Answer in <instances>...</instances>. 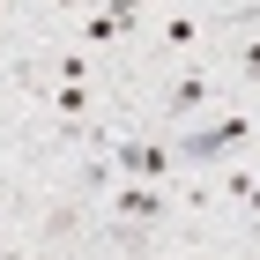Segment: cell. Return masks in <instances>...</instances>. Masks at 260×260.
Instances as JSON below:
<instances>
[{
    "instance_id": "obj_1",
    "label": "cell",
    "mask_w": 260,
    "mask_h": 260,
    "mask_svg": "<svg viewBox=\"0 0 260 260\" xmlns=\"http://www.w3.org/2000/svg\"><path fill=\"white\" fill-rule=\"evenodd\" d=\"M253 134H260V119H253V112H223V119L179 126L171 156H179V164H231V156H245V149H253Z\"/></svg>"
},
{
    "instance_id": "obj_2",
    "label": "cell",
    "mask_w": 260,
    "mask_h": 260,
    "mask_svg": "<svg viewBox=\"0 0 260 260\" xmlns=\"http://www.w3.org/2000/svg\"><path fill=\"white\" fill-rule=\"evenodd\" d=\"M141 30V0H97L89 15H82V52H112Z\"/></svg>"
},
{
    "instance_id": "obj_3",
    "label": "cell",
    "mask_w": 260,
    "mask_h": 260,
    "mask_svg": "<svg viewBox=\"0 0 260 260\" xmlns=\"http://www.w3.org/2000/svg\"><path fill=\"white\" fill-rule=\"evenodd\" d=\"M112 216L119 223H134V231H149V223H164L171 216V193H164V186H149V179H112Z\"/></svg>"
},
{
    "instance_id": "obj_4",
    "label": "cell",
    "mask_w": 260,
    "mask_h": 260,
    "mask_svg": "<svg viewBox=\"0 0 260 260\" xmlns=\"http://www.w3.org/2000/svg\"><path fill=\"white\" fill-rule=\"evenodd\" d=\"M216 89H223V82L216 75H208V67H186V75L179 82H171V89H164V119H193V112H201V104H208V97H216Z\"/></svg>"
},
{
    "instance_id": "obj_5",
    "label": "cell",
    "mask_w": 260,
    "mask_h": 260,
    "mask_svg": "<svg viewBox=\"0 0 260 260\" xmlns=\"http://www.w3.org/2000/svg\"><path fill=\"white\" fill-rule=\"evenodd\" d=\"M89 104H97V82H60L52 89V112L60 119H89Z\"/></svg>"
},
{
    "instance_id": "obj_6",
    "label": "cell",
    "mask_w": 260,
    "mask_h": 260,
    "mask_svg": "<svg viewBox=\"0 0 260 260\" xmlns=\"http://www.w3.org/2000/svg\"><path fill=\"white\" fill-rule=\"evenodd\" d=\"M156 45H164V52H193V45H201V15H171L156 30Z\"/></svg>"
},
{
    "instance_id": "obj_7",
    "label": "cell",
    "mask_w": 260,
    "mask_h": 260,
    "mask_svg": "<svg viewBox=\"0 0 260 260\" xmlns=\"http://www.w3.org/2000/svg\"><path fill=\"white\" fill-rule=\"evenodd\" d=\"M231 67H238V82H260V30H238V45H231Z\"/></svg>"
},
{
    "instance_id": "obj_8",
    "label": "cell",
    "mask_w": 260,
    "mask_h": 260,
    "mask_svg": "<svg viewBox=\"0 0 260 260\" xmlns=\"http://www.w3.org/2000/svg\"><path fill=\"white\" fill-rule=\"evenodd\" d=\"M171 164H179V156H171V141H141V164H134V179H149V186H156L164 171H171Z\"/></svg>"
},
{
    "instance_id": "obj_9",
    "label": "cell",
    "mask_w": 260,
    "mask_h": 260,
    "mask_svg": "<svg viewBox=\"0 0 260 260\" xmlns=\"http://www.w3.org/2000/svg\"><path fill=\"white\" fill-rule=\"evenodd\" d=\"M253 179H260L253 164H245V156H231V171H223V193H216V201H253Z\"/></svg>"
},
{
    "instance_id": "obj_10",
    "label": "cell",
    "mask_w": 260,
    "mask_h": 260,
    "mask_svg": "<svg viewBox=\"0 0 260 260\" xmlns=\"http://www.w3.org/2000/svg\"><path fill=\"white\" fill-rule=\"evenodd\" d=\"M245 216H253V223H260V179H253V201H245Z\"/></svg>"
},
{
    "instance_id": "obj_11",
    "label": "cell",
    "mask_w": 260,
    "mask_h": 260,
    "mask_svg": "<svg viewBox=\"0 0 260 260\" xmlns=\"http://www.w3.org/2000/svg\"><path fill=\"white\" fill-rule=\"evenodd\" d=\"M8 260H30V253H8Z\"/></svg>"
},
{
    "instance_id": "obj_12",
    "label": "cell",
    "mask_w": 260,
    "mask_h": 260,
    "mask_svg": "<svg viewBox=\"0 0 260 260\" xmlns=\"http://www.w3.org/2000/svg\"><path fill=\"white\" fill-rule=\"evenodd\" d=\"M0 208H8V201H0Z\"/></svg>"
},
{
    "instance_id": "obj_13",
    "label": "cell",
    "mask_w": 260,
    "mask_h": 260,
    "mask_svg": "<svg viewBox=\"0 0 260 260\" xmlns=\"http://www.w3.org/2000/svg\"><path fill=\"white\" fill-rule=\"evenodd\" d=\"M253 15H260V8H253Z\"/></svg>"
}]
</instances>
